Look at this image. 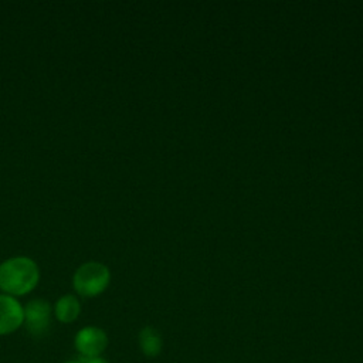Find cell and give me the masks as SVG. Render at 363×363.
Returning a JSON list of instances; mask_svg holds the SVG:
<instances>
[{
    "instance_id": "cell-8",
    "label": "cell",
    "mask_w": 363,
    "mask_h": 363,
    "mask_svg": "<svg viewBox=\"0 0 363 363\" xmlns=\"http://www.w3.org/2000/svg\"><path fill=\"white\" fill-rule=\"evenodd\" d=\"M79 362L81 363H109L108 360H105L101 356H96V357H82Z\"/></svg>"
},
{
    "instance_id": "cell-7",
    "label": "cell",
    "mask_w": 363,
    "mask_h": 363,
    "mask_svg": "<svg viewBox=\"0 0 363 363\" xmlns=\"http://www.w3.org/2000/svg\"><path fill=\"white\" fill-rule=\"evenodd\" d=\"M139 346L146 357H156L162 350V337L152 326H145L139 332Z\"/></svg>"
},
{
    "instance_id": "cell-4",
    "label": "cell",
    "mask_w": 363,
    "mask_h": 363,
    "mask_svg": "<svg viewBox=\"0 0 363 363\" xmlns=\"http://www.w3.org/2000/svg\"><path fill=\"white\" fill-rule=\"evenodd\" d=\"M74 345L81 357H96L106 349L108 336L101 328L85 326L77 332Z\"/></svg>"
},
{
    "instance_id": "cell-3",
    "label": "cell",
    "mask_w": 363,
    "mask_h": 363,
    "mask_svg": "<svg viewBox=\"0 0 363 363\" xmlns=\"http://www.w3.org/2000/svg\"><path fill=\"white\" fill-rule=\"evenodd\" d=\"M24 323L30 335L43 336L51 325V306L44 299H33L24 308Z\"/></svg>"
},
{
    "instance_id": "cell-5",
    "label": "cell",
    "mask_w": 363,
    "mask_h": 363,
    "mask_svg": "<svg viewBox=\"0 0 363 363\" xmlns=\"http://www.w3.org/2000/svg\"><path fill=\"white\" fill-rule=\"evenodd\" d=\"M24 322V308L11 295H0V336L17 330Z\"/></svg>"
},
{
    "instance_id": "cell-2",
    "label": "cell",
    "mask_w": 363,
    "mask_h": 363,
    "mask_svg": "<svg viewBox=\"0 0 363 363\" xmlns=\"http://www.w3.org/2000/svg\"><path fill=\"white\" fill-rule=\"evenodd\" d=\"M109 269L101 262H85L74 274V288L82 296H96L109 284Z\"/></svg>"
},
{
    "instance_id": "cell-1",
    "label": "cell",
    "mask_w": 363,
    "mask_h": 363,
    "mask_svg": "<svg viewBox=\"0 0 363 363\" xmlns=\"http://www.w3.org/2000/svg\"><path fill=\"white\" fill-rule=\"evenodd\" d=\"M37 264L27 257H14L0 265V288L9 295H24L38 282Z\"/></svg>"
},
{
    "instance_id": "cell-6",
    "label": "cell",
    "mask_w": 363,
    "mask_h": 363,
    "mask_svg": "<svg viewBox=\"0 0 363 363\" xmlns=\"http://www.w3.org/2000/svg\"><path fill=\"white\" fill-rule=\"evenodd\" d=\"M81 312L79 301L74 295H64L61 296L54 308V313L57 319L62 323L74 322Z\"/></svg>"
},
{
    "instance_id": "cell-9",
    "label": "cell",
    "mask_w": 363,
    "mask_h": 363,
    "mask_svg": "<svg viewBox=\"0 0 363 363\" xmlns=\"http://www.w3.org/2000/svg\"><path fill=\"white\" fill-rule=\"evenodd\" d=\"M64 363H81L79 360H68V362H64Z\"/></svg>"
}]
</instances>
